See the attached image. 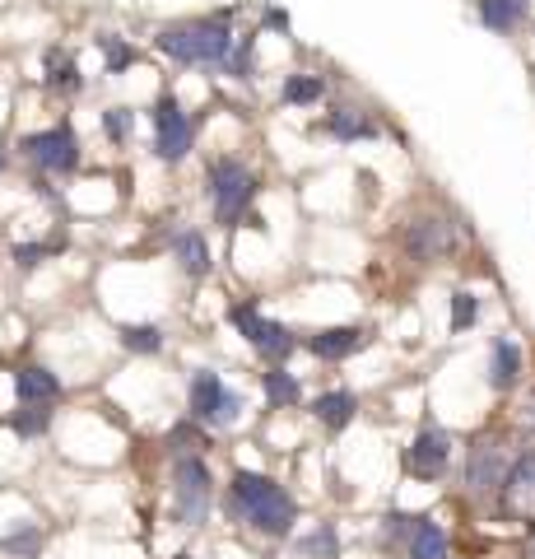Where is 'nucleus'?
Masks as SVG:
<instances>
[{
  "mask_svg": "<svg viewBox=\"0 0 535 559\" xmlns=\"http://www.w3.org/2000/svg\"><path fill=\"white\" fill-rule=\"evenodd\" d=\"M154 42H159V52H168L182 66H224L233 56V24H228V14H210L196 24L163 28Z\"/></svg>",
  "mask_w": 535,
  "mask_h": 559,
  "instance_id": "1",
  "label": "nucleus"
},
{
  "mask_svg": "<svg viewBox=\"0 0 535 559\" xmlns=\"http://www.w3.org/2000/svg\"><path fill=\"white\" fill-rule=\"evenodd\" d=\"M233 508H238V518L247 522L252 532L284 536L294 527V499H289L270 476L238 471V476H233Z\"/></svg>",
  "mask_w": 535,
  "mask_h": 559,
  "instance_id": "2",
  "label": "nucleus"
},
{
  "mask_svg": "<svg viewBox=\"0 0 535 559\" xmlns=\"http://www.w3.org/2000/svg\"><path fill=\"white\" fill-rule=\"evenodd\" d=\"M210 196H214V219H219L224 229H233V224L247 215V205H252L256 178L238 164V159H219L210 173Z\"/></svg>",
  "mask_w": 535,
  "mask_h": 559,
  "instance_id": "3",
  "label": "nucleus"
},
{
  "mask_svg": "<svg viewBox=\"0 0 535 559\" xmlns=\"http://www.w3.org/2000/svg\"><path fill=\"white\" fill-rule=\"evenodd\" d=\"M191 420H205V424H233L242 415V396L228 392L224 382L214 378V373H196L191 378Z\"/></svg>",
  "mask_w": 535,
  "mask_h": 559,
  "instance_id": "4",
  "label": "nucleus"
},
{
  "mask_svg": "<svg viewBox=\"0 0 535 559\" xmlns=\"http://www.w3.org/2000/svg\"><path fill=\"white\" fill-rule=\"evenodd\" d=\"M177 485H173V508H177V522H205L210 513V471H205L196 457H182L177 462Z\"/></svg>",
  "mask_w": 535,
  "mask_h": 559,
  "instance_id": "5",
  "label": "nucleus"
},
{
  "mask_svg": "<svg viewBox=\"0 0 535 559\" xmlns=\"http://www.w3.org/2000/svg\"><path fill=\"white\" fill-rule=\"evenodd\" d=\"M228 322H233V327H238L242 336L252 341V350H261V355L275 359V364H280V359L289 355V350H294V336H289V331H284L280 322L261 317V313L252 308V303H238V308H228Z\"/></svg>",
  "mask_w": 535,
  "mask_h": 559,
  "instance_id": "6",
  "label": "nucleus"
},
{
  "mask_svg": "<svg viewBox=\"0 0 535 559\" xmlns=\"http://www.w3.org/2000/svg\"><path fill=\"white\" fill-rule=\"evenodd\" d=\"M24 150L38 159L47 173H75L80 168V145H75V131L70 126H52L42 136H28Z\"/></svg>",
  "mask_w": 535,
  "mask_h": 559,
  "instance_id": "7",
  "label": "nucleus"
},
{
  "mask_svg": "<svg viewBox=\"0 0 535 559\" xmlns=\"http://www.w3.org/2000/svg\"><path fill=\"white\" fill-rule=\"evenodd\" d=\"M154 150L168 164L191 150V122H187V112L177 108V98H159L154 103Z\"/></svg>",
  "mask_w": 535,
  "mask_h": 559,
  "instance_id": "8",
  "label": "nucleus"
},
{
  "mask_svg": "<svg viewBox=\"0 0 535 559\" xmlns=\"http://www.w3.org/2000/svg\"><path fill=\"white\" fill-rule=\"evenodd\" d=\"M447 457H452V438L438 434V429H428L419 434L410 448H405V471L419 480H438L447 471Z\"/></svg>",
  "mask_w": 535,
  "mask_h": 559,
  "instance_id": "9",
  "label": "nucleus"
},
{
  "mask_svg": "<svg viewBox=\"0 0 535 559\" xmlns=\"http://www.w3.org/2000/svg\"><path fill=\"white\" fill-rule=\"evenodd\" d=\"M503 476H508V462H503V448H498L494 438H484V443H475L470 448V466H466V485L475 494H489L503 485Z\"/></svg>",
  "mask_w": 535,
  "mask_h": 559,
  "instance_id": "10",
  "label": "nucleus"
},
{
  "mask_svg": "<svg viewBox=\"0 0 535 559\" xmlns=\"http://www.w3.org/2000/svg\"><path fill=\"white\" fill-rule=\"evenodd\" d=\"M503 508L517 518H535V452H526L503 476Z\"/></svg>",
  "mask_w": 535,
  "mask_h": 559,
  "instance_id": "11",
  "label": "nucleus"
},
{
  "mask_svg": "<svg viewBox=\"0 0 535 559\" xmlns=\"http://www.w3.org/2000/svg\"><path fill=\"white\" fill-rule=\"evenodd\" d=\"M410 252H415L419 261H433V257H447L452 252V229L442 224V219H419V224H410Z\"/></svg>",
  "mask_w": 535,
  "mask_h": 559,
  "instance_id": "12",
  "label": "nucleus"
},
{
  "mask_svg": "<svg viewBox=\"0 0 535 559\" xmlns=\"http://www.w3.org/2000/svg\"><path fill=\"white\" fill-rule=\"evenodd\" d=\"M19 401L24 406H52L56 396H61V382H56L52 369H38V364H28V369H19Z\"/></svg>",
  "mask_w": 535,
  "mask_h": 559,
  "instance_id": "13",
  "label": "nucleus"
},
{
  "mask_svg": "<svg viewBox=\"0 0 535 559\" xmlns=\"http://www.w3.org/2000/svg\"><path fill=\"white\" fill-rule=\"evenodd\" d=\"M359 345H363L359 327H331V331H321V336H312L308 350L317 359H345V355H354Z\"/></svg>",
  "mask_w": 535,
  "mask_h": 559,
  "instance_id": "14",
  "label": "nucleus"
},
{
  "mask_svg": "<svg viewBox=\"0 0 535 559\" xmlns=\"http://www.w3.org/2000/svg\"><path fill=\"white\" fill-rule=\"evenodd\" d=\"M410 559H447V536H442L438 522L419 518L415 532H410Z\"/></svg>",
  "mask_w": 535,
  "mask_h": 559,
  "instance_id": "15",
  "label": "nucleus"
},
{
  "mask_svg": "<svg viewBox=\"0 0 535 559\" xmlns=\"http://www.w3.org/2000/svg\"><path fill=\"white\" fill-rule=\"evenodd\" d=\"M317 420L326 424V429H345L349 420H354V410H359V401L349 392H326V396H317Z\"/></svg>",
  "mask_w": 535,
  "mask_h": 559,
  "instance_id": "16",
  "label": "nucleus"
},
{
  "mask_svg": "<svg viewBox=\"0 0 535 559\" xmlns=\"http://www.w3.org/2000/svg\"><path fill=\"white\" fill-rule=\"evenodd\" d=\"M522 14H526V0H480V19L494 28V33H508Z\"/></svg>",
  "mask_w": 535,
  "mask_h": 559,
  "instance_id": "17",
  "label": "nucleus"
},
{
  "mask_svg": "<svg viewBox=\"0 0 535 559\" xmlns=\"http://www.w3.org/2000/svg\"><path fill=\"white\" fill-rule=\"evenodd\" d=\"M173 247H177L182 271H187V275H205V266H210V252H205V238H201V233H177Z\"/></svg>",
  "mask_w": 535,
  "mask_h": 559,
  "instance_id": "18",
  "label": "nucleus"
},
{
  "mask_svg": "<svg viewBox=\"0 0 535 559\" xmlns=\"http://www.w3.org/2000/svg\"><path fill=\"white\" fill-rule=\"evenodd\" d=\"M522 373V350L512 341H494V387H512Z\"/></svg>",
  "mask_w": 535,
  "mask_h": 559,
  "instance_id": "19",
  "label": "nucleus"
},
{
  "mask_svg": "<svg viewBox=\"0 0 535 559\" xmlns=\"http://www.w3.org/2000/svg\"><path fill=\"white\" fill-rule=\"evenodd\" d=\"M14 429V434H24V438H38L42 429H47V424H52V410L47 406H24L19 410V415H10V420H5Z\"/></svg>",
  "mask_w": 535,
  "mask_h": 559,
  "instance_id": "20",
  "label": "nucleus"
},
{
  "mask_svg": "<svg viewBox=\"0 0 535 559\" xmlns=\"http://www.w3.org/2000/svg\"><path fill=\"white\" fill-rule=\"evenodd\" d=\"M266 401H270V406H294V401H298V382L289 378L284 369H270L266 373Z\"/></svg>",
  "mask_w": 535,
  "mask_h": 559,
  "instance_id": "21",
  "label": "nucleus"
},
{
  "mask_svg": "<svg viewBox=\"0 0 535 559\" xmlns=\"http://www.w3.org/2000/svg\"><path fill=\"white\" fill-rule=\"evenodd\" d=\"M121 341H126V350L154 355V350L163 345V331H159V327H126V331H121Z\"/></svg>",
  "mask_w": 535,
  "mask_h": 559,
  "instance_id": "22",
  "label": "nucleus"
},
{
  "mask_svg": "<svg viewBox=\"0 0 535 559\" xmlns=\"http://www.w3.org/2000/svg\"><path fill=\"white\" fill-rule=\"evenodd\" d=\"M321 98V80L317 75H294L284 84V103H317Z\"/></svg>",
  "mask_w": 535,
  "mask_h": 559,
  "instance_id": "23",
  "label": "nucleus"
},
{
  "mask_svg": "<svg viewBox=\"0 0 535 559\" xmlns=\"http://www.w3.org/2000/svg\"><path fill=\"white\" fill-rule=\"evenodd\" d=\"M331 131L340 140H359V136H373V122H363V117H354V112H335Z\"/></svg>",
  "mask_w": 535,
  "mask_h": 559,
  "instance_id": "24",
  "label": "nucleus"
},
{
  "mask_svg": "<svg viewBox=\"0 0 535 559\" xmlns=\"http://www.w3.org/2000/svg\"><path fill=\"white\" fill-rule=\"evenodd\" d=\"M38 546H42V532H38V527H24L19 536H5V550H10V555L33 559V555H38Z\"/></svg>",
  "mask_w": 535,
  "mask_h": 559,
  "instance_id": "25",
  "label": "nucleus"
},
{
  "mask_svg": "<svg viewBox=\"0 0 535 559\" xmlns=\"http://www.w3.org/2000/svg\"><path fill=\"white\" fill-rule=\"evenodd\" d=\"M103 131L121 145V140L131 136V108H107V112H103Z\"/></svg>",
  "mask_w": 535,
  "mask_h": 559,
  "instance_id": "26",
  "label": "nucleus"
},
{
  "mask_svg": "<svg viewBox=\"0 0 535 559\" xmlns=\"http://www.w3.org/2000/svg\"><path fill=\"white\" fill-rule=\"evenodd\" d=\"M47 61H52V66H56V75H52V80H47V84H52V89H80V75H75V66H70L66 56H61V52H52V56H47Z\"/></svg>",
  "mask_w": 535,
  "mask_h": 559,
  "instance_id": "27",
  "label": "nucleus"
},
{
  "mask_svg": "<svg viewBox=\"0 0 535 559\" xmlns=\"http://www.w3.org/2000/svg\"><path fill=\"white\" fill-rule=\"evenodd\" d=\"M475 313H480V308H475V299H470V294H456V299H452V331H466L470 322H475Z\"/></svg>",
  "mask_w": 535,
  "mask_h": 559,
  "instance_id": "28",
  "label": "nucleus"
},
{
  "mask_svg": "<svg viewBox=\"0 0 535 559\" xmlns=\"http://www.w3.org/2000/svg\"><path fill=\"white\" fill-rule=\"evenodd\" d=\"M103 52H107V66L112 70H126L135 61V52L126 47V42H117V38H103Z\"/></svg>",
  "mask_w": 535,
  "mask_h": 559,
  "instance_id": "29",
  "label": "nucleus"
},
{
  "mask_svg": "<svg viewBox=\"0 0 535 559\" xmlns=\"http://www.w3.org/2000/svg\"><path fill=\"white\" fill-rule=\"evenodd\" d=\"M0 168H5V150H0Z\"/></svg>",
  "mask_w": 535,
  "mask_h": 559,
  "instance_id": "30",
  "label": "nucleus"
}]
</instances>
